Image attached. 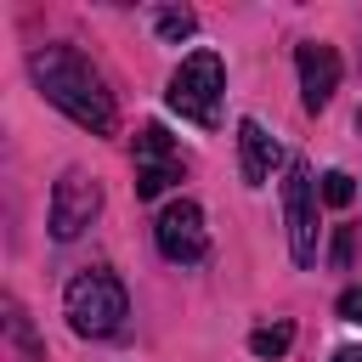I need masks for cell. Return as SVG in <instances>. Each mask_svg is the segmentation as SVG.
<instances>
[{
    "mask_svg": "<svg viewBox=\"0 0 362 362\" xmlns=\"http://www.w3.org/2000/svg\"><path fill=\"white\" fill-rule=\"evenodd\" d=\"M294 68H300V102H305V113H322L334 102V90H339V51L328 40H305L294 51Z\"/></svg>",
    "mask_w": 362,
    "mask_h": 362,
    "instance_id": "ba28073f",
    "label": "cell"
},
{
    "mask_svg": "<svg viewBox=\"0 0 362 362\" xmlns=\"http://www.w3.org/2000/svg\"><path fill=\"white\" fill-rule=\"evenodd\" d=\"M181 181V153L164 136V124H141L136 130V198H158Z\"/></svg>",
    "mask_w": 362,
    "mask_h": 362,
    "instance_id": "52a82bcc",
    "label": "cell"
},
{
    "mask_svg": "<svg viewBox=\"0 0 362 362\" xmlns=\"http://www.w3.org/2000/svg\"><path fill=\"white\" fill-rule=\"evenodd\" d=\"M62 317H68V328L74 334H85V339H102V334H113L124 317H130V294H124V283L113 277V272H79L68 288H62Z\"/></svg>",
    "mask_w": 362,
    "mask_h": 362,
    "instance_id": "7a4b0ae2",
    "label": "cell"
},
{
    "mask_svg": "<svg viewBox=\"0 0 362 362\" xmlns=\"http://www.w3.org/2000/svg\"><path fill=\"white\" fill-rule=\"evenodd\" d=\"M356 130H362V113H356Z\"/></svg>",
    "mask_w": 362,
    "mask_h": 362,
    "instance_id": "9a60e30c",
    "label": "cell"
},
{
    "mask_svg": "<svg viewBox=\"0 0 362 362\" xmlns=\"http://www.w3.org/2000/svg\"><path fill=\"white\" fill-rule=\"evenodd\" d=\"M153 28H158V40H187V34L198 28V17H192V11H158Z\"/></svg>",
    "mask_w": 362,
    "mask_h": 362,
    "instance_id": "8fae6325",
    "label": "cell"
},
{
    "mask_svg": "<svg viewBox=\"0 0 362 362\" xmlns=\"http://www.w3.org/2000/svg\"><path fill=\"white\" fill-rule=\"evenodd\" d=\"M102 215V181L96 175H85V170H62L57 175V187H51V238L57 243H74L90 221Z\"/></svg>",
    "mask_w": 362,
    "mask_h": 362,
    "instance_id": "5b68a950",
    "label": "cell"
},
{
    "mask_svg": "<svg viewBox=\"0 0 362 362\" xmlns=\"http://www.w3.org/2000/svg\"><path fill=\"white\" fill-rule=\"evenodd\" d=\"M334 311H339L345 322H362V288H345V294L334 300Z\"/></svg>",
    "mask_w": 362,
    "mask_h": 362,
    "instance_id": "4fadbf2b",
    "label": "cell"
},
{
    "mask_svg": "<svg viewBox=\"0 0 362 362\" xmlns=\"http://www.w3.org/2000/svg\"><path fill=\"white\" fill-rule=\"evenodd\" d=\"M153 238H158V255L175 260V266H198L209 255V232H204V209L192 198H175L158 209L153 221Z\"/></svg>",
    "mask_w": 362,
    "mask_h": 362,
    "instance_id": "8992f818",
    "label": "cell"
},
{
    "mask_svg": "<svg viewBox=\"0 0 362 362\" xmlns=\"http://www.w3.org/2000/svg\"><path fill=\"white\" fill-rule=\"evenodd\" d=\"M221 90H226V62L215 51H192L175 74H170V107L192 124H215L221 119Z\"/></svg>",
    "mask_w": 362,
    "mask_h": 362,
    "instance_id": "3957f363",
    "label": "cell"
},
{
    "mask_svg": "<svg viewBox=\"0 0 362 362\" xmlns=\"http://www.w3.org/2000/svg\"><path fill=\"white\" fill-rule=\"evenodd\" d=\"M288 345H294V322H272V328H255V334H249V351H255L260 362H277Z\"/></svg>",
    "mask_w": 362,
    "mask_h": 362,
    "instance_id": "30bf717a",
    "label": "cell"
},
{
    "mask_svg": "<svg viewBox=\"0 0 362 362\" xmlns=\"http://www.w3.org/2000/svg\"><path fill=\"white\" fill-rule=\"evenodd\" d=\"M283 221H288V255H294V266H311L317 260V181H311V164L305 158H288V175H283Z\"/></svg>",
    "mask_w": 362,
    "mask_h": 362,
    "instance_id": "277c9868",
    "label": "cell"
},
{
    "mask_svg": "<svg viewBox=\"0 0 362 362\" xmlns=\"http://www.w3.org/2000/svg\"><path fill=\"white\" fill-rule=\"evenodd\" d=\"M238 153H243V181H249V187H260V181L277 170V158H283L260 119H243V124H238Z\"/></svg>",
    "mask_w": 362,
    "mask_h": 362,
    "instance_id": "9c48e42d",
    "label": "cell"
},
{
    "mask_svg": "<svg viewBox=\"0 0 362 362\" xmlns=\"http://www.w3.org/2000/svg\"><path fill=\"white\" fill-rule=\"evenodd\" d=\"M334 362H362V345H339V351H334Z\"/></svg>",
    "mask_w": 362,
    "mask_h": 362,
    "instance_id": "5bb4252c",
    "label": "cell"
},
{
    "mask_svg": "<svg viewBox=\"0 0 362 362\" xmlns=\"http://www.w3.org/2000/svg\"><path fill=\"white\" fill-rule=\"evenodd\" d=\"M28 74L40 85V96L51 107H62L79 130L90 136H113L119 130V107H113V90L102 85V74L74 51V45H40L28 57Z\"/></svg>",
    "mask_w": 362,
    "mask_h": 362,
    "instance_id": "6da1fadb",
    "label": "cell"
},
{
    "mask_svg": "<svg viewBox=\"0 0 362 362\" xmlns=\"http://www.w3.org/2000/svg\"><path fill=\"white\" fill-rule=\"evenodd\" d=\"M351 198H356V181H351L345 170H328V175H322V204H334V209H345Z\"/></svg>",
    "mask_w": 362,
    "mask_h": 362,
    "instance_id": "7c38bea8",
    "label": "cell"
}]
</instances>
